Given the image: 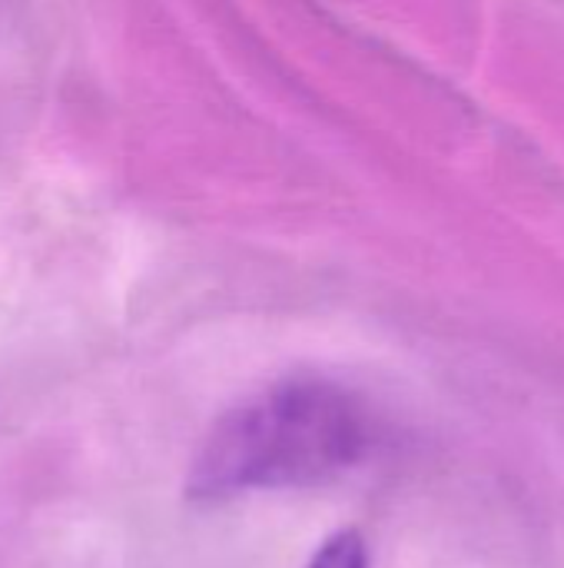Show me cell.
Listing matches in <instances>:
<instances>
[{
  "label": "cell",
  "mask_w": 564,
  "mask_h": 568,
  "mask_svg": "<svg viewBox=\"0 0 564 568\" xmlns=\"http://www.w3.org/2000/svg\"><path fill=\"white\" fill-rule=\"evenodd\" d=\"M362 406L322 379L279 383L226 413L193 459L186 496L223 503L246 493L326 483L362 459Z\"/></svg>",
  "instance_id": "1"
},
{
  "label": "cell",
  "mask_w": 564,
  "mask_h": 568,
  "mask_svg": "<svg viewBox=\"0 0 564 568\" xmlns=\"http://www.w3.org/2000/svg\"><path fill=\"white\" fill-rule=\"evenodd\" d=\"M306 568H369V552L359 532L346 529L329 536Z\"/></svg>",
  "instance_id": "2"
}]
</instances>
